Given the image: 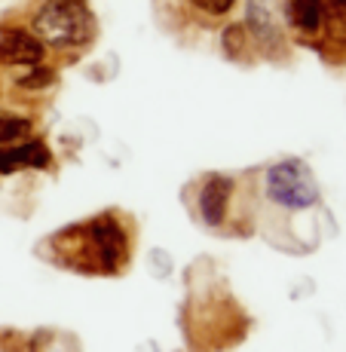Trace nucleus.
Returning a JSON list of instances; mask_svg holds the SVG:
<instances>
[{
  "instance_id": "obj_7",
  "label": "nucleus",
  "mask_w": 346,
  "mask_h": 352,
  "mask_svg": "<svg viewBox=\"0 0 346 352\" xmlns=\"http://www.w3.org/2000/svg\"><path fill=\"white\" fill-rule=\"evenodd\" d=\"M230 190H233V181L230 178L215 175V178L206 181V187H202V193H199V212H202V218H206V224L218 227L224 221L227 202H230Z\"/></svg>"
},
{
  "instance_id": "obj_4",
  "label": "nucleus",
  "mask_w": 346,
  "mask_h": 352,
  "mask_svg": "<svg viewBox=\"0 0 346 352\" xmlns=\"http://www.w3.org/2000/svg\"><path fill=\"white\" fill-rule=\"evenodd\" d=\"M43 43L37 34L25 31V28H10L0 34V62L3 65H28L37 67L43 62Z\"/></svg>"
},
{
  "instance_id": "obj_1",
  "label": "nucleus",
  "mask_w": 346,
  "mask_h": 352,
  "mask_svg": "<svg viewBox=\"0 0 346 352\" xmlns=\"http://www.w3.org/2000/svg\"><path fill=\"white\" fill-rule=\"evenodd\" d=\"M34 31L46 43L67 50V46H83L95 34V19L83 0H52L34 19Z\"/></svg>"
},
{
  "instance_id": "obj_2",
  "label": "nucleus",
  "mask_w": 346,
  "mask_h": 352,
  "mask_svg": "<svg viewBox=\"0 0 346 352\" xmlns=\"http://www.w3.org/2000/svg\"><path fill=\"white\" fill-rule=\"evenodd\" d=\"M267 196L285 208H310L318 199V184L301 160H285L267 172Z\"/></svg>"
},
{
  "instance_id": "obj_13",
  "label": "nucleus",
  "mask_w": 346,
  "mask_h": 352,
  "mask_svg": "<svg viewBox=\"0 0 346 352\" xmlns=\"http://www.w3.org/2000/svg\"><path fill=\"white\" fill-rule=\"evenodd\" d=\"M325 16L343 19L346 16V0H325Z\"/></svg>"
},
{
  "instance_id": "obj_8",
  "label": "nucleus",
  "mask_w": 346,
  "mask_h": 352,
  "mask_svg": "<svg viewBox=\"0 0 346 352\" xmlns=\"http://www.w3.org/2000/svg\"><path fill=\"white\" fill-rule=\"evenodd\" d=\"M288 22L303 34H316L325 22V0H291Z\"/></svg>"
},
{
  "instance_id": "obj_9",
  "label": "nucleus",
  "mask_w": 346,
  "mask_h": 352,
  "mask_svg": "<svg viewBox=\"0 0 346 352\" xmlns=\"http://www.w3.org/2000/svg\"><path fill=\"white\" fill-rule=\"evenodd\" d=\"M31 132L28 117H16V113H0V144H16L19 138Z\"/></svg>"
},
{
  "instance_id": "obj_10",
  "label": "nucleus",
  "mask_w": 346,
  "mask_h": 352,
  "mask_svg": "<svg viewBox=\"0 0 346 352\" xmlns=\"http://www.w3.org/2000/svg\"><path fill=\"white\" fill-rule=\"evenodd\" d=\"M242 43H246V34H242V25H233V28L224 31V50H227L230 56H239Z\"/></svg>"
},
{
  "instance_id": "obj_3",
  "label": "nucleus",
  "mask_w": 346,
  "mask_h": 352,
  "mask_svg": "<svg viewBox=\"0 0 346 352\" xmlns=\"http://www.w3.org/2000/svg\"><path fill=\"white\" fill-rule=\"evenodd\" d=\"M83 233H86V245H89L92 261L98 263V270L113 273V270L126 261V233L111 214L95 218Z\"/></svg>"
},
{
  "instance_id": "obj_12",
  "label": "nucleus",
  "mask_w": 346,
  "mask_h": 352,
  "mask_svg": "<svg viewBox=\"0 0 346 352\" xmlns=\"http://www.w3.org/2000/svg\"><path fill=\"white\" fill-rule=\"evenodd\" d=\"M50 80H52V74H50V71H43V67H37V71L31 74V77H25V80H22V86L34 89V86H46Z\"/></svg>"
},
{
  "instance_id": "obj_11",
  "label": "nucleus",
  "mask_w": 346,
  "mask_h": 352,
  "mask_svg": "<svg viewBox=\"0 0 346 352\" xmlns=\"http://www.w3.org/2000/svg\"><path fill=\"white\" fill-rule=\"evenodd\" d=\"M190 3H193L196 10L208 12V16H224V12H230V6H233L236 0H190Z\"/></svg>"
},
{
  "instance_id": "obj_6",
  "label": "nucleus",
  "mask_w": 346,
  "mask_h": 352,
  "mask_svg": "<svg viewBox=\"0 0 346 352\" xmlns=\"http://www.w3.org/2000/svg\"><path fill=\"white\" fill-rule=\"evenodd\" d=\"M46 166H50V151H46L43 141L0 147V175H12L19 168H46Z\"/></svg>"
},
{
  "instance_id": "obj_5",
  "label": "nucleus",
  "mask_w": 346,
  "mask_h": 352,
  "mask_svg": "<svg viewBox=\"0 0 346 352\" xmlns=\"http://www.w3.org/2000/svg\"><path fill=\"white\" fill-rule=\"evenodd\" d=\"M248 28L257 34V40L270 43V40L282 37V16H285V0H248Z\"/></svg>"
}]
</instances>
